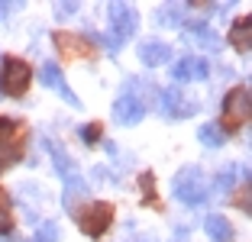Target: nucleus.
<instances>
[{"mask_svg":"<svg viewBox=\"0 0 252 242\" xmlns=\"http://www.w3.org/2000/svg\"><path fill=\"white\" fill-rule=\"evenodd\" d=\"M207 191H210V184H207V178H204V171H200L197 165L181 168L178 175H175V181H171V194H175L185 207L204 204V200H207Z\"/></svg>","mask_w":252,"mask_h":242,"instance_id":"1","label":"nucleus"},{"mask_svg":"<svg viewBox=\"0 0 252 242\" xmlns=\"http://www.w3.org/2000/svg\"><path fill=\"white\" fill-rule=\"evenodd\" d=\"M139 26V13L129 3H110V39H107V49L117 52V45H123L126 39L136 32Z\"/></svg>","mask_w":252,"mask_h":242,"instance_id":"2","label":"nucleus"},{"mask_svg":"<svg viewBox=\"0 0 252 242\" xmlns=\"http://www.w3.org/2000/svg\"><path fill=\"white\" fill-rule=\"evenodd\" d=\"M23 139H26V126L16 120H0V168H10L23 155Z\"/></svg>","mask_w":252,"mask_h":242,"instance_id":"3","label":"nucleus"},{"mask_svg":"<svg viewBox=\"0 0 252 242\" xmlns=\"http://www.w3.org/2000/svg\"><path fill=\"white\" fill-rule=\"evenodd\" d=\"M252 113V100H249V91L246 88H233L230 94H226V100H223V123L220 129H239V126L249 120Z\"/></svg>","mask_w":252,"mask_h":242,"instance_id":"4","label":"nucleus"},{"mask_svg":"<svg viewBox=\"0 0 252 242\" xmlns=\"http://www.w3.org/2000/svg\"><path fill=\"white\" fill-rule=\"evenodd\" d=\"M146 110H149V103L142 100L129 84H126V88L120 91L117 103H113V120H117L120 126H136L142 117H146Z\"/></svg>","mask_w":252,"mask_h":242,"instance_id":"5","label":"nucleus"},{"mask_svg":"<svg viewBox=\"0 0 252 242\" xmlns=\"http://www.w3.org/2000/svg\"><path fill=\"white\" fill-rule=\"evenodd\" d=\"M30 88V65L20 59H7L3 61V74H0V91L7 97H23Z\"/></svg>","mask_w":252,"mask_h":242,"instance_id":"6","label":"nucleus"},{"mask_svg":"<svg viewBox=\"0 0 252 242\" xmlns=\"http://www.w3.org/2000/svg\"><path fill=\"white\" fill-rule=\"evenodd\" d=\"M156 97H158V100H156L158 113H162V117H168V120H178V117H191V113H197V103H194L191 97L181 94V88L158 91Z\"/></svg>","mask_w":252,"mask_h":242,"instance_id":"7","label":"nucleus"},{"mask_svg":"<svg viewBox=\"0 0 252 242\" xmlns=\"http://www.w3.org/2000/svg\"><path fill=\"white\" fill-rule=\"evenodd\" d=\"M74 220L81 223V229L88 236H100L107 226H110V220H113V204H100V200H94V204H88L84 210L74 213Z\"/></svg>","mask_w":252,"mask_h":242,"instance_id":"8","label":"nucleus"},{"mask_svg":"<svg viewBox=\"0 0 252 242\" xmlns=\"http://www.w3.org/2000/svg\"><path fill=\"white\" fill-rule=\"evenodd\" d=\"M39 81H42L45 88H52V91H59L62 97H65L71 107H81V100L68 91V84H65V78H62V71H59V65H52V61H45L42 68H39Z\"/></svg>","mask_w":252,"mask_h":242,"instance_id":"9","label":"nucleus"},{"mask_svg":"<svg viewBox=\"0 0 252 242\" xmlns=\"http://www.w3.org/2000/svg\"><path fill=\"white\" fill-rule=\"evenodd\" d=\"M168 59H171V49L165 42H158V39H146V42H139V61L146 68H158V65H165Z\"/></svg>","mask_w":252,"mask_h":242,"instance_id":"10","label":"nucleus"},{"mask_svg":"<svg viewBox=\"0 0 252 242\" xmlns=\"http://www.w3.org/2000/svg\"><path fill=\"white\" fill-rule=\"evenodd\" d=\"M210 74V68H207V61L204 59H181V61H175V68H171V78L175 81H200V78H207Z\"/></svg>","mask_w":252,"mask_h":242,"instance_id":"11","label":"nucleus"},{"mask_svg":"<svg viewBox=\"0 0 252 242\" xmlns=\"http://www.w3.org/2000/svg\"><path fill=\"white\" fill-rule=\"evenodd\" d=\"M45 149H49V155H52V161H55V168H59V175L65 178V181H74L78 178V165H74V158L65 152V149L59 146V142H52V139H45Z\"/></svg>","mask_w":252,"mask_h":242,"instance_id":"12","label":"nucleus"},{"mask_svg":"<svg viewBox=\"0 0 252 242\" xmlns=\"http://www.w3.org/2000/svg\"><path fill=\"white\" fill-rule=\"evenodd\" d=\"M188 36H191L194 42L200 45V49H207V52H220V36H217L214 30H207L204 23H188Z\"/></svg>","mask_w":252,"mask_h":242,"instance_id":"13","label":"nucleus"},{"mask_svg":"<svg viewBox=\"0 0 252 242\" xmlns=\"http://www.w3.org/2000/svg\"><path fill=\"white\" fill-rule=\"evenodd\" d=\"M204 229H207V236L214 242H233V226L223 220V216H217V213L204 220Z\"/></svg>","mask_w":252,"mask_h":242,"instance_id":"14","label":"nucleus"},{"mask_svg":"<svg viewBox=\"0 0 252 242\" xmlns=\"http://www.w3.org/2000/svg\"><path fill=\"white\" fill-rule=\"evenodd\" d=\"M88 197V184L81 181V178H74V181H65V210L71 213H78V200H84Z\"/></svg>","mask_w":252,"mask_h":242,"instance_id":"15","label":"nucleus"},{"mask_svg":"<svg viewBox=\"0 0 252 242\" xmlns=\"http://www.w3.org/2000/svg\"><path fill=\"white\" fill-rule=\"evenodd\" d=\"M55 45H59L65 55H91L88 42L78 36H71V32H55Z\"/></svg>","mask_w":252,"mask_h":242,"instance_id":"16","label":"nucleus"},{"mask_svg":"<svg viewBox=\"0 0 252 242\" xmlns=\"http://www.w3.org/2000/svg\"><path fill=\"white\" fill-rule=\"evenodd\" d=\"M230 42H233V49H239V52H249V49H252V23H249V20L233 23Z\"/></svg>","mask_w":252,"mask_h":242,"instance_id":"17","label":"nucleus"},{"mask_svg":"<svg viewBox=\"0 0 252 242\" xmlns=\"http://www.w3.org/2000/svg\"><path fill=\"white\" fill-rule=\"evenodd\" d=\"M181 16H185V7L181 3H165V7H158L156 10V20H158V26H181Z\"/></svg>","mask_w":252,"mask_h":242,"instance_id":"18","label":"nucleus"},{"mask_svg":"<svg viewBox=\"0 0 252 242\" xmlns=\"http://www.w3.org/2000/svg\"><path fill=\"white\" fill-rule=\"evenodd\" d=\"M197 139L204 142L207 149H220L223 139H226V132L220 129V123H207V126H200V129H197Z\"/></svg>","mask_w":252,"mask_h":242,"instance_id":"19","label":"nucleus"},{"mask_svg":"<svg viewBox=\"0 0 252 242\" xmlns=\"http://www.w3.org/2000/svg\"><path fill=\"white\" fill-rule=\"evenodd\" d=\"M233 184H236V168H233V165H226V168L217 175V191H220V194H230Z\"/></svg>","mask_w":252,"mask_h":242,"instance_id":"20","label":"nucleus"},{"mask_svg":"<svg viewBox=\"0 0 252 242\" xmlns=\"http://www.w3.org/2000/svg\"><path fill=\"white\" fill-rule=\"evenodd\" d=\"M32 242H59V226H55V223H39Z\"/></svg>","mask_w":252,"mask_h":242,"instance_id":"21","label":"nucleus"},{"mask_svg":"<svg viewBox=\"0 0 252 242\" xmlns=\"http://www.w3.org/2000/svg\"><path fill=\"white\" fill-rule=\"evenodd\" d=\"M13 220H10V197L7 191H0V233H10Z\"/></svg>","mask_w":252,"mask_h":242,"instance_id":"22","label":"nucleus"},{"mask_svg":"<svg viewBox=\"0 0 252 242\" xmlns=\"http://www.w3.org/2000/svg\"><path fill=\"white\" fill-rule=\"evenodd\" d=\"M59 13H62V16H71V13H78V3H59Z\"/></svg>","mask_w":252,"mask_h":242,"instance_id":"23","label":"nucleus"},{"mask_svg":"<svg viewBox=\"0 0 252 242\" xmlns=\"http://www.w3.org/2000/svg\"><path fill=\"white\" fill-rule=\"evenodd\" d=\"M3 13H7V3H0V16H3Z\"/></svg>","mask_w":252,"mask_h":242,"instance_id":"24","label":"nucleus"},{"mask_svg":"<svg viewBox=\"0 0 252 242\" xmlns=\"http://www.w3.org/2000/svg\"><path fill=\"white\" fill-rule=\"evenodd\" d=\"M126 242H142V239H126Z\"/></svg>","mask_w":252,"mask_h":242,"instance_id":"25","label":"nucleus"}]
</instances>
